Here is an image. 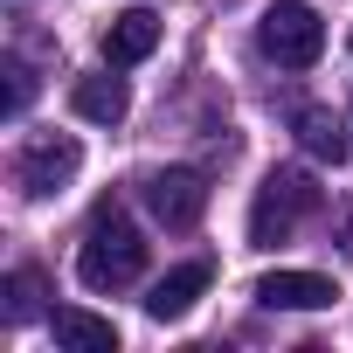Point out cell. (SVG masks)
<instances>
[{
  "label": "cell",
  "instance_id": "1",
  "mask_svg": "<svg viewBox=\"0 0 353 353\" xmlns=\"http://www.w3.org/2000/svg\"><path fill=\"white\" fill-rule=\"evenodd\" d=\"M139 270H145V236L132 229V215H125L118 201H104V208L90 215V229H83L77 277H83L90 291H125V284H139Z\"/></svg>",
  "mask_w": 353,
  "mask_h": 353
},
{
  "label": "cell",
  "instance_id": "2",
  "mask_svg": "<svg viewBox=\"0 0 353 353\" xmlns=\"http://www.w3.org/2000/svg\"><path fill=\"white\" fill-rule=\"evenodd\" d=\"M312 215H319L312 173H305V166H277V173H263V188H256V201H250V243L277 250V243H291Z\"/></svg>",
  "mask_w": 353,
  "mask_h": 353
},
{
  "label": "cell",
  "instance_id": "3",
  "mask_svg": "<svg viewBox=\"0 0 353 353\" xmlns=\"http://www.w3.org/2000/svg\"><path fill=\"white\" fill-rule=\"evenodd\" d=\"M256 49L284 70H312L325 56V21L305 8V0H270L263 21H256Z\"/></svg>",
  "mask_w": 353,
  "mask_h": 353
},
{
  "label": "cell",
  "instance_id": "4",
  "mask_svg": "<svg viewBox=\"0 0 353 353\" xmlns=\"http://www.w3.org/2000/svg\"><path fill=\"white\" fill-rule=\"evenodd\" d=\"M77 166H83V145H77L70 132H35V139L14 152V188H21L28 201H49V194H63V188L77 181Z\"/></svg>",
  "mask_w": 353,
  "mask_h": 353
},
{
  "label": "cell",
  "instance_id": "5",
  "mask_svg": "<svg viewBox=\"0 0 353 353\" xmlns=\"http://www.w3.org/2000/svg\"><path fill=\"white\" fill-rule=\"evenodd\" d=\"M145 208L159 229H194L208 215V181L194 166H159L152 181H145Z\"/></svg>",
  "mask_w": 353,
  "mask_h": 353
},
{
  "label": "cell",
  "instance_id": "6",
  "mask_svg": "<svg viewBox=\"0 0 353 353\" xmlns=\"http://www.w3.org/2000/svg\"><path fill=\"white\" fill-rule=\"evenodd\" d=\"M332 298H339V284L319 277V270H270V277H256V305H270V312H325Z\"/></svg>",
  "mask_w": 353,
  "mask_h": 353
},
{
  "label": "cell",
  "instance_id": "7",
  "mask_svg": "<svg viewBox=\"0 0 353 353\" xmlns=\"http://www.w3.org/2000/svg\"><path fill=\"white\" fill-rule=\"evenodd\" d=\"M208 284H215V263H201V256H194V263H173V270L145 291V312H152L159 325H166V319H188V312H194V298H201Z\"/></svg>",
  "mask_w": 353,
  "mask_h": 353
},
{
  "label": "cell",
  "instance_id": "8",
  "mask_svg": "<svg viewBox=\"0 0 353 353\" xmlns=\"http://www.w3.org/2000/svg\"><path fill=\"white\" fill-rule=\"evenodd\" d=\"M159 49V14L152 8H125L111 28H104V63L111 70H132V63H145Z\"/></svg>",
  "mask_w": 353,
  "mask_h": 353
},
{
  "label": "cell",
  "instance_id": "9",
  "mask_svg": "<svg viewBox=\"0 0 353 353\" xmlns=\"http://www.w3.org/2000/svg\"><path fill=\"white\" fill-rule=\"evenodd\" d=\"M291 132H298L305 159H319V166H346V152H353V139H346L339 111H325V104H305V111L291 118Z\"/></svg>",
  "mask_w": 353,
  "mask_h": 353
},
{
  "label": "cell",
  "instance_id": "10",
  "mask_svg": "<svg viewBox=\"0 0 353 353\" xmlns=\"http://www.w3.org/2000/svg\"><path fill=\"white\" fill-rule=\"evenodd\" d=\"M56 339H63L70 353H118V325L97 319V312H77V305L56 312Z\"/></svg>",
  "mask_w": 353,
  "mask_h": 353
},
{
  "label": "cell",
  "instance_id": "11",
  "mask_svg": "<svg viewBox=\"0 0 353 353\" xmlns=\"http://www.w3.org/2000/svg\"><path fill=\"white\" fill-rule=\"evenodd\" d=\"M70 104H77V118H90V125H118V118L132 111V97H125L118 77H83V83L70 90Z\"/></svg>",
  "mask_w": 353,
  "mask_h": 353
},
{
  "label": "cell",
  "instance_id": "12",
  "mask_svg": "<svg viewBox=\"0 0 353 353\" xmlns=\"http://www.w3.org/2000/svg\"><path fill=\"white\" fill-rule=\"evenodd\" d=\"M0 312H8V325H28L35 312H42V298H49V284H42V270H14L8 284H0Z\"/></svg>",
  "mask_w": 353,
  "mask_h": 353
},
{
  "label": "cell",
  "instance_id": "13",
  "mask_svg": "<svg viewBox=\"0 0 353 353\" xmlns=\"http://www.w3.org/2000/svg\"><path fill=\"white\" fill-rule=\"evenodd\" d=\"M28 90H35V83H28V70H21V63H8V118H21V111H28Z\"/></svg>",
  "mask_w": 353,
  "mask_h": 353
},
{
  "label": "cell",
  "instance_id": "14",
  "mask_svg": "<svg viewBox=\"0 0 353 353\" xmlns=\"http://www.w3.org/2000/svg\"><path fill=\"white\" fill-rule=\"evenodd\" d=\"M332 243H339V250H353V201L332 215Z\"/></svg>",
  "mask_w": 353,
  "mask_h": 353
}]
</instances>
